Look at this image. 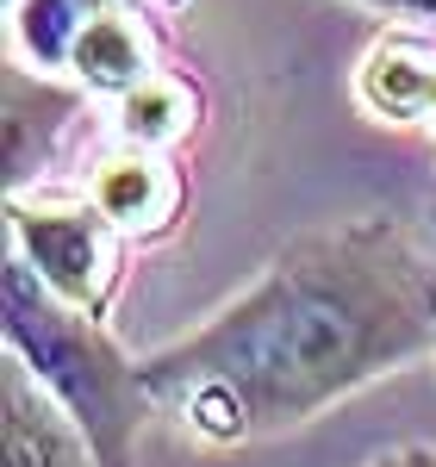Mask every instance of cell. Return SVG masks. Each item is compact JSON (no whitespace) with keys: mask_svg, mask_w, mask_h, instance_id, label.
Instances as JSON below:
<instances>
[{"mask_svg":"<svg viewBox=\"0 0 436 467\" xmlns=\"http://www.w3.org/2000/svg\"><path fill=\"white\" fill-rule=\"evenodd\" d=\"M156 57H162V44H156V26L144 19V6L119 0V6H107L88 32L75 37L69 75H75V88L119 100V94H131L138 81L156 75Z\"/></svg>","mask_w":436,"mask_h":467,"instance_id":"obj_8","label":"cell"},{"mask_svg":"<svg viewBox=\"0 0 436 467\" xmlns=\"http://www.w3.org/2000/svg\"><path fill=\"white\" fill-rule=\"evenodd\" d=\"M368 467H436V442H400V449L374 455Z\"/></svg>","mask_w":436,"mask_h":467,"instance_id":"obj_12","label":"cell"},{"mask_svg":"<svg viewBox=\"0 0 436 467\" xmlns=\"http://www.w3.org/2000/svg\"><path fill=\"white\" fill-rule=\"evenodd\" d=\"M356 107L393 131H431L436 138V37L424 32H380L356 57Z\"/></svg>","mask_w":436,"mask_h":467,"instance_id":"obj_6","label":"cell"},{"mask_svg":"<svg viewBox=\"0 0 436 467\" xmlns=\"http://www.w3.org/2000/svg\"><path fill=\"white\" fill-rule=\"evenodd\" d=\"M431 231H436V206H431Z\"/></svg>","mask_w":436,"mask_h":467,"instance_id":"obj_13","label":"cell"},{"mask_svg":"<svg viewBox=\"0 0 436 467\" xmlns=\"http://www.w3.org/2000/svg\"><path fill=\"white\" fill-rule=\"evenodd\" d=\"M6 6H13V0H6Z\"/></svg>","mask_w":436,"mask_h":467,"instance_id":"obj_15","label":"cell"},{"mask_svg":"<svg viewBox=\"0 0 436 467\" xmlns=\"http://www.w3.org/2000/svg\"><path fill=\"white\" fill-rule=\"evenodd\" d=\"M200 112H206V94L175 69H156L150 81H138L131 94L112 100V138L119 144H144V150H175L200 131Z\"/></svg>","mask_w":436,"mask_h":467,"instance_id":"obj_9","label":"cell"},{"mask_svg":"<svg viewBox=\"0 0 436 467\" xmlns=\"http://www.w3.org/2000/svg\"><path fill=\"white\" fill-rule=\"evenodd\" d=\"M349 6H368L380 19H436V0H349Z\"/></svg>","mask_w":436,"mask_h":467,"instance_id":"obj_11","label":"cell"},{"mask_svg":"<svg viewBox=\"0 0 436 467\" xmlns=\"http://www.w3.org/2000/svg\"><path fill=\"white\" fill-rule=\"evenodd\" d=\"M169 6H182V0H169Z\"/></svg>","mask_w":436,"mask_h":467,"instance_id":"obj_14","label":"cell"},{"mask_svg":"<svg viewBox=\"0 0 436 467\" xmlns=\"http://www.w3.org/2000/svg\"><path fill=\"white\" fill-rule=\"evenodd\" d=\"M125 244L131 237L81 187L75 193H57V187L6 193V250L26 255L57 299H69L94 318L112 312V293L125 281Z\"/></svg>","mask_w":436,"mask_h":467,"instance_id":"obj_3","label":"cell"},{"mask_svg":"<svg viewBox=\"0 0 436 467\" xmlns=\"http://www.w3.org/2000/svg\"><path fill=\"white\" fill-rule=\"evenodd\" d=\"M81 193L131 237V244H162L187 218V175L169 150L119 144L94 156V169L81 175Z\"/></svg>","mask_w":436,"mask_h":467,"instance_id":"obj_4","label":"cell"},{"mask_svg":"<svg viewBox=\"0 0 436 467\" xmlns=\"http://www.w3.org/2000/svg\"><path fill=\"white\" fill-rule=\"evenodd\" d=\"M107 6L119 0H13L6 26H13V50L32 63V69H69L75 37L88 32Z\"/></svg>","mask_w":436,"mask_h":467,"instance_id":"obj_10","label":"cell"},{"mask_svg":"<svg viewBox=\"0 0 436 467\" xmlns=\"http://www.w3.org/2000/svg\"><path fill=\"white\" fill-rule=\"evenodd\" d=\"M0 462L6 467H100L88 431L57 405V393L6 349L0 368Z\"/></svg>","mask_w":436,"mask_h":467,"instance_id":"obj_7","label":"cell"},{"mask_svg":"<svg viewBox=\"0 0 436 467\" xmlns=\"http://www.w3.org/2000/svg\"><path fill=\"white\" fill-rule=\"evenodd\" d=\"M436 356V231L393 213L312 224L187 337L144 356V387L200 449L287 436Z\"/></svg>","mask_w":436,"mask_h":467,"instance_id":"obj_1","label":"cell"},{"mask_svg":"<svg viewBox=\"0 0 436 467\" xmlns=\"http://www.w3.org/2000/svg\"><path fill=\"white\" fill-rule=\"evenodd\" d=\"M0 324H6V349L88 431L100 467H138V442L156 411L144 387V361L125 356L119 337L94 312L57 299L19 250H6V268H0Z\"/></svg>","mask_w":436,"mask_h":467,"instance_id":"obj_2","label":"cell"},{"mask_svg":"<svg viewBox=\"0 0 436 467\" xmlns=\"http://www.w3.org/2000/svg\"><path fill=\"white\" fill-rule=\"evenodd\" d=\"M81 119H88V88H57L6 63V193H32V181L44 187Z\"/></svg>","mask_w":436,"mask_h":467,"instance_id":"obj_5","label":"cell"}]
</instances>
